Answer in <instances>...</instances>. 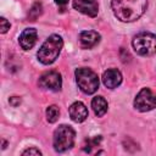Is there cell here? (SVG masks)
<instances>
[{"label":"cell","instance_id":"obj_20","mask_svg":"<svg viewBox=\"0 0 156 156\" xmlns=\"http://www.w3.org/2000/svg\"><path fill=\"white\" fill-rule=\"evenodd\" d=\"M55 2L57 5H60V6H63V5H66L68 2V0H55Z\"/></svg>","mask_w":156,"mask_h":156},{"label":"cell","instance_id":"obj_2","mask_svg":"<svg viewBox=\"0 0 156 156\" xmlns=\"http://www.w3.org/2000/svg\"><path fill=\"white\" fill-rule=\"evenodd\" d=\"M62 45H63V41H62V38L60 35H57V34L50 35L44 41V44L40 46L39 51L37 54L38 60L44 65L52 63L57 58V56L60 55Z\"/></svg>","mask_w":156,"mask_h":156},{"label":"cell","instance_id":"obj_5","mask_svg":"<svg viewBox=\"0 0 156 156\" xmlns=\"http://www.w3.org/2000/svg\"><path fill=\"white\" fill-rule=\"evenodd\" d=\"M74 138H76V132L73 130L72 127L61 124L54 133V147L58 152L67 151L71 149L74 144Z\"/></svg>","mask_w":156,"mask_h":156},{"label":"cell","instance_id":"obj_4","mask_svg":"<svg viewBox=\"0 0 156 156\" xmlns=\"http://www.w3.org/2000/svg\"><path fill=\"white\" fill-rule=\"evenodd\" d=\"M132 45L136 54L141 56H151L156 54V35L147 32H141L133 38Z\"/></svg>","mask_w":156,"mask_h":156},{"label":"cell","instance_id":"obj_3","mask_svg":"<svg viewBox=\"0 0 156 156\" xmlns=\"http://www.w3.org/2000/svg\"><path fill=\"white\" fill-rule=\"evenodd\" d=\"M76 80L79 89L85 94H94L99 89V78L98 74L90 68H77L76 69Z\"/></svg>","mask_w":156,"mask_h":156},{"label":"cell","instance_id":"obj_14","mask_svg":"<svg viewBox=\"0 0 156 156\" xmlns=\"http://www.w3.org/2000/svg\"><path fill=\"white\" fill-rule=\"evenodd\" d=\"M58 116H60V110L56 105H51L46 108V118L50 123H54L58 119Z\"/></svg>","mask_w":156,"mask_h":156},{"label":"cell","instance_id":"obj_8","mask_svg":"<svg viewBox=\"0 0 156 156\" xmlns=\"http://www.w3.org/2000/svg\"><path fill=\"white\" fill-rule=\"evenodd\" d=\"M73 7L89 17H95L98 15L96 0H73Z\"/></svg>","mask_w":156,"mask_h":156},{"label":"cell","instance_id":"obj_9","mask_svg":"<svg viewBox=\"0 0 156 156\" xmlns=\"http://www.w3.org/2000/svg\"><path fill=\"white\" fill-rule=\"evenodd\" d=\"M121 82H122V74L116 68H110L105 71L102 74V83L106 88H110V89L117 88L121 84Z\"/></svg>","mask_w":156,"mask_h":156},{"label":"cell","instance_id":"obj_16","mask_svg":"<svg viewBox=\"0 0 156 156\" xmlns=\"http://www.w3.org/2000/svg\"><path fill=\"white\" fill-rule=\"evenodd\" d=\"M100 141H101V136H100V135H99V136H95V138H93V139H88L85 146L83 147L84 151L90 152L93 147H95V146H98V145L100 144Z\"/></svg>","mask_w":156,"mask_h":156},{"label":"cell","instance_id":"obj_18","mask_svg":"<svg viewBox=\"0 0 156 156\" xmlns=\"http://www.w3.org/2000/svg\"><path fill=\"white\" fill-rule=\"evenodd\" d=\"M22 155H41V151L35 149V147H30V149H27L22 152Z\"/></svg>","mask_w":156,"mask_h":156},{"label":"cell","instance_id":"obj_13","mask_svg":"<svg viewBox=\"0 0 156 156\" xmlns=\"http://www.w3.org/2000/svg\"><path fill=\"white\" fill-rule=\"evenodd\" d=\"M91 107L98 117H102L107 112V101L102 96H95L91 100Z\"/></svg>","mask_w":156,"mask_h":156},{"label":"cell","instance_id":"obj_17","mask_svg":"<svg viewBox=\"0 0 156 156\" xmlns=\"http://www.w3.org/2000/svg\"><path fill=\"white\" fill-rule=\"evenodd\" d=\"M0 24H1V28H0V32L1 33H6L10 29V23L7 22V20L5 17H1L0 18Z\"/></svg>","mask_w":156,"mask_h":156},{"label":"cell","instance_id":"obj_6","mask_svg":"<svg viewBox=\"0 0 156 156\" xmlns=\"http://www.w3.org/2000/svg\"><path fill=\"white\" fill-rule=\"evenodd\" d=\"M155 106H156V94L149 88H143L134 99V107L138 111L146 112L152 110Z\"/></svg>","mask_w":156,"mask_h":156},{"label":"cell","instance_id":"obj_15","mask_svg":"<svg viewBox=\"0 0 156 156\" xmlns=\"http://www.w3.org/2000/svg\"><path fill=\"white\" fill-rule=\"evenodd\" d=\"M41 12H43V6H41V4H40V2H34L33 6L30 7L29 12H28V18H29L30 21H35V20L41 15Z\"/></svg>","mask_w":156,"mask_h":156},{"label":"cell","instance_id":"obj_10","mask_svg":"<svg viewBox=\"0 0 156 156\" xmlns=\"http://www.w3.org/2000/svg\"><path fill=\"white\" fill-rule=\"evenodd\" d=\"M37 38H38L37 30L34 28H27L21 33L18 41H20V45L23 50H29L35 45Z\"/></svg>","mask_w":156,"mask_h":156},{"label":"cell","instance_id":"obj_12","mask_svg":"<svg viewBox=\"0 0 156 156\" xmlns=\"http://www.w3.org/2000/svg\"><path fill=\"white\" fill-rule=\"evenodd\" d=\"M100 41V34L95 30H83L79 34V43L83 49H90Z\"/></svg>","mask_w":156,"mask_h":156},{"label":"cell","instance_id":"obj_7","mask_svg":"<svg viewBox=\"0 0 156 156\" xmlns=\"http://www.w3.org/2000/svg\"><path fill=\"white\" fill-rule=\"evenodd\" d=\"M39 85L44 89H49V90H52V91H58V90H61V87H62L61 74L56 71L45 72L39 78Z\"/></svg>","mask_w":156,"mask_h":156},{"label":"cell","instance_id":"obj_19","mask_svg":"<svg viewBox=\"0 0 156 156\" xmlns=\"http://www.w3.org/2000/svg\"><path fill=\"white\" fill-rule=\"evenodd\" d=\"M20 102H21V99L17 98V96H12V98L10 99V104H11L12 106H17V105H20Z\"/></svg>","mask_w":156,"mask_h":156},{"label":"cell","instance_id":"obj_1","mask_svg":"<svg viewBox=\"0 0 156 156\" xmlns=\"http://www.w3.org/2000/svg\"><path fill=\"white\" fill-rule=\"evenodd\" d=\"M147 0H112L111 7L115 16L122 22L138 20L146 10Z\"/></svg>","mask_w":156,"mask_h":156},{"label":"cell","instance_id":"obj_11","mask_svg":"<svg viewBox=\"0 0 156 156\" xmlns=\"http://www.w3.org/2000/svg\"><path fill=\"white\" fill-rule=\"evenodd\" d=\"M69 116L72 118V121L80 123L83 121L87 119L88 117V108L85 107V105L80 101H76L69 106Z\"/></svg>","mask_w":156,"mask_h":156}]
</instances>
